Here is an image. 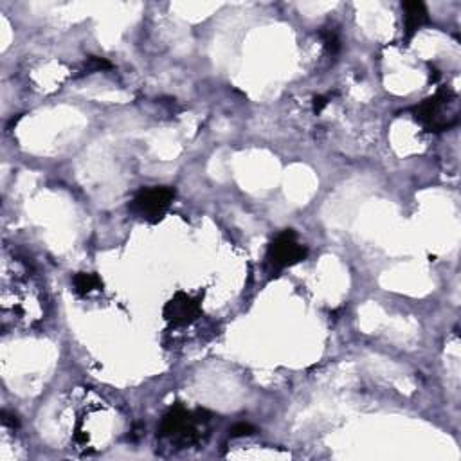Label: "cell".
Instances as JSON below:
<instances>
[{"instance_id":"5b68a950","label":"cell","mask_w":461,"mask_h":461,"mask_svg":"<svg viewBox=\"0 0 461 461\" xmlns=\"http://www.w3.org/2000/svg\"><path fill=\"white\" fill-rule=\"evenodd\" d=\"M164 319L173 327H188L201 317V299L191 298L186 292H177L164 306Z\"/></svg>"},{"instance_id":"7c38bea8","label":"cell","mask_w":461,"mask_h":461,"mask_svg":"<svg viewBox=\"0 0 461 461\" xmlns=\"http://www.w3.org/2000/svg\"><path fill=\"white\" fill-rule=\"evenodd\" d=\"M328 99H330V96H315V98H314V112H315V114H321V112L324 110V106L328 105Z\"/></svg>"},{"instance_id":"ba28073f","label":"cell","mask_w":461,"mask_h":461,"mask_svg":"<svg viewBox=\"0 0 461 461\" xmlns=\"http://www.w3.org/2000/svg\"><path fill=\"white\" fill-rule=\"evenodd\" d=\"M321 37H322V42H324V47H327V51L331 54V56H335V54L339 53L341 40L335 31H322Z\"/></svg>"},{"instance_id":"6da1fadb","label":"cell","mask_w":461,"mask_h":461,"mask_svg":"<svg viewBox=\"0 0 461 461\" xmlns=\"http://www.w3.org/2000/svg\"><path fill=\"white\" fill-rule=\"evenodd\" d=\"M211 418V412L206 409H196L188 411L184 405H173L170 411L164 415L163 424H160V436L170 438L180 445H191L201 440L198 425L208 424Z\"/></svg>"},{"instance_id":"7a4b0ae2","label":"cell","mask_w":461,"mask_h":461,"mask_svg":"<svg viewBox=\"0 0 461 461\" xmlns=\"http://www.w3.org/2000/svg\"><path fill=\"white\" fill-rule=\"evenodd\" d=\"M456 101V96H454L453 90H449L447 87L440 89L433 98H427L412 108V115L417 121H420L429 132H441L447 130L450 125L457 121L456 118H450L447 115V108L449 105Z\"/></svg>"},{"instance_id":"30bf717a","label":"cell","mask_w":461,"mask_h":461,"mask_svg":"<svg viewBox=\"0 0 461 461\" xmlns=\"http://www.w3.org/2000/svg\"><path fill=\"white\" fill-rule=\"evenodd\" d=\"M110 67H112L110 61H106V60H103V58H98V56H90L85 63V69L92 70V72H96V70H103V69H110Z\"/></svg>"},{"instance_id":"3957f363","label":"cell","mask_w":461,"mask_h":461,"mask_svg":"<svg viewBox=\"0 0 461 461\" xmlns=\"http://www.w3.org/2000/svg\"><path fill=\"white\" fill-rule=\"evenodd\" d=\"M173 198H175V189L170 186H156V188H146L135 193L134 201L130 202V211L144 220L156 224L164 217V213L170 209Z\"/></svg>"},{"instance_id":"277c9868","label":"cell","mask_w":461,"mask_h":461,"mask_svg":"<svg viewBox=\"0 0 461 461\" xmlns=\"http://www.w3.org/2000/svg\"><path fill=\"white\" fill-rule=\"evenodd\" d=\"M308 256L305 245L298 241V234L292 229H285L276 236V240L269 245L267 261L272 270H283L292 267Z\"/></svg>"},{"instance_id":"9c48e42d","label":"cell","mask_w":461,"mask_h":461,"mask_svg":"<svg viewBox=\"0 0 461 461\" xmlns=\"http://www.w3.org/2000/svg\"><path fill=\"white\" fill-rule=\"evenodd\" d=\"M254 433H256V427H254V425H251V424H245V422L233 425V427L229 429V436H231V438L251 436V434H254Z\"/></svg>"},{"instance_id":"8fae6325","label":"cell","mask_w":461,"mask_h":461,"mask_svg":"<svg viewBox=\"0 0 461 461\" xmlns=\"http://www.w3.org/2000/svg\"><path fill=\"white\" fill-rule=\"evenodd\" d=\"M2 424L9 429H18V425H20L18 424V418L8 411H2Z\"/></svg>"},{"instance_id":"8992f818","label":"cell","mask_w":461,"mask_h":461,"mask_svg":"<svg viewBox=\"0 0 461 461\" xmlns=\"http://www.w3.org/2000/svg\"><path fill=\"white\" fill-rule=\"evenodd\" d=\"M404 33L405 40H411L417 31H420L425 24H429V13L424 2H404Z\"/></svg>"},{"instance_id":"52a82bcc","label":"cell","mask_w":461,"mask_h":461,"mask_svg":"<svg viewBox=\"0 0 461 461\" xmlns=\"http://www.w3.org/2000/svg\"><path fill=\"white\" fill-rule=\"evenodd\" d=\"M74 292L80 296H89L92 290L101 289V279L96 276V274L90 272H78L72 278Z\"/></svg>"}]
</instances>
